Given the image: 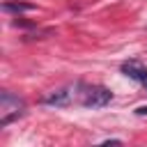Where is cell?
Returning <instances> with one entry per match:
<instances>
[{
    "instance_id": "obj_1",
    "label": "cell",
    "mask_w": 147,
    "mask_h": 147,
    "mask_svg": "<svg viewBox=\"0 0 147 147\" xmlns=\"http://www.w3.org/2000/svg\"><path fill=\"white\" fill-rule=\"evenodd\" d=\"M23 108H25V101L23 99H18L16 94H11V92H2L0 94V110H2V117H0V126H7L11 119H16V117H21L23 115Z\"/></svg>"
},
{
    "instance_id": "obj_2",
    "label": "cell",
    "mask_w": 147,
    "mask_h": 147,
    "mask_svg": "<svg viewBox=\"0 0 147 147\" xmlns=\"http://www.w3.org/2000/svg\"><path fill=\"white\" fill-rule=\"evenodd\" d=\"M113 99V92L103 85H92V87H85L83 96H80V103L85 108H103L108 106Z\"/></svg>"
},
{
    "instance_id": "obj_3",
    "label": "cell",
    "mask_w": 147,
    "mask_h": 147,
    "mask_svg": "<svg viewBox=\"0 0 147 147\" xmlns=\"http://www.w3.org/2000/svg\"><path fill=\"white\" fill-rule=\"evenodd\" d=\"M71 99H74V87L67 85V87H60V90L51 92V94L44 99V103H46V106H55V108H64V106L71 103Z\"/></svg>"
},
{
    "instance_id": "obj_4",
    "label": "cell",
    "mask_w": 147,
    "mask_h": 147,
    "mask_svg": "<svg viewBox=\"0 0 147 147\" xmlns=\"http://www.w3.org/2000/svg\"><path fill=\"white\" fill-rule=\"evenodd\" d=\"M122 74H124V76H129V78H133V80H138V83L147 90V69H145V67H140L136 60L124 62V64H122Z\"/></svg>"
},
{
    "instance_id": "obj_5",
    "label": "cell",
    "mask_w": 147,
    "mask_h": 147,
    "mask_svg": "<svg viewBox=\"0 0 147 147\" xmlns=\"http://www.w3.org/2000/svg\"><path fill=\"white\" fill-rule=\"evenodd\" d=\"M2 9L5 11H30V9H34V5H30V2H5Z\"/></svg>"
},
{
    "instance_id": "obj_6",
    "label": "cell",
    "mask_w": 147,
    "mask_h": 147,
    "mask_svg": "<svg viewBox=\"0 0 147 147\" xmlns=\"http://www.w3.org/2000/svg\"><path fill=\"white\" fill-rule=\"evenodd\" d=\"M136 113H138V115H147V106H140Z\"/></svg>"
},
{
    "instance_id": "obj_7",
    "label": "cell",
    "mask_w": 147,
    "mask_h": 147,
    "mask_svg": "<svg viewBox=\"0 0 147 147\" xmlns=\"http://www.w3.org/2000/svg\"><path fill=\"white\" fill-rule=\"evenodd\" d=\"M122 140H103V145H119Z\"/></svg>"
}]
</instances>
